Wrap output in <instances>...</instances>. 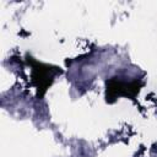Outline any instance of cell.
I'll use <instances>...</instances> for the list:
<instances>
[{
  "label": "cell",
  "mask_w": 157,
  "mask_h": 157,
  "mask_svg": "<svg viewBox=\"0 0 157 157\" xmlns=\"http://www.w3.org/2000/svg\"><path fill=\"white\" fill-rule=\"evenodd\" d=\"M140 90L139 82H130L125 83L117 78H110L107 82V101L113 102L117 97L124 94L129 97H134Z\"/></svg>",
  "instance_id": "obj_1"
}]
</instances>
